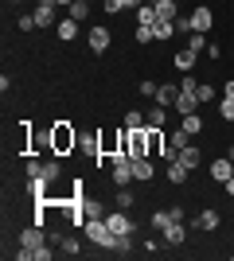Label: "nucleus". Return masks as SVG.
<instances>
[{
	"label": "nucleus",
	"mask_w": 234,
	"mask_h": 261,
	"mask_svg": "<svg viewBox=\"0 0 234 261\" xmlns=\"http://www.w3.org/2000/svg\"><path fill=\"white\" fill-rule=\"evenodd\" d=\"M78 148V129L70 121H55L51 125V156H70Z\"/></svg>",
	"instance_id": "1"
},
{
	"label": "nucleus",
	"mask_w": 234,
	"mask_h": 261,
	"mask_svg": "<svg viewBox=\"0 0 234 261\" xmlns=\"http://www.w3.org/2000/svg\"><path fill=\"white\" fill-rule=\"evenodd\" d=\"M20 129H23V152L28 156L51 152V125L39 129V125H32V121H20Z\"/></svg>",
	"instance_id": "2"
},
{
	"label": "nucleus",
	"mask_w": 234,
	"mask_h": 261,
	"mask_svg": "<svg viewBox=\"0 0 234 261\" xmlns=\"http://www.w3.org/2000/svg\"><path fill=\"white\" fill-rule=\"evenodd\" d=\"M86 242H94V246H101V250H113V238H117V234H113L110 230V222H106V215L101 218H86Z\"/></svg>",
	"instance_id": "3"
},
{
	"label": "nucleus",
	"mask_w": 234,
	"mask_h": 261,
	"mask_svg": "<svg viewBox=\"0 0 234 261\" xmlns=\"http://www.w3.org/2000/svg\"><path fill=\"white\" fill-rule=\"evenodd\" d=\"M121 137H125V129H98V148H101V160H110L113 152H121Z\"/></svg>",
	"instance_id": "4"
},
{
	"label": "nucleus",
	"mask_w": 234,
	"mask_h": 261,
	"mask_svg": "<svg viewBox=\"0 0 234 261\" xmlns=\"http://www.w3.org/2000/svg\"><path fill=\"white\" fill-rule=\"evenodd\" d=\"M20 246H23V250H32V253H39V250L47 246V234H43V226H39V222H32L28 230H20Z\"/></svg>",
	"instance_id": "5"
},
{
	"label": "nucleus",
	"mask_w": 234,
	"mask_h": 261,
	"mask_svg": "<svg viewBox=\"0 0 234 261\" xmlns=\"http://www.w3.org/2000/svg\"><path fill=\"white\" fill-rule=\"evenodd\" d=\"M106 222H110V230L113 234H133L137 230V222H133V215H129V211H110V215H106Z\"/></svg>",
	"instance_id": "6"
},
{
	"label": "nucleus",
	"mask_w": 234,
	"mask_h": 261,
	"mask_svg": "<svg viewBox=\"0 0 234 261\" xmlns=\"http://www.w3.org/2000/svg\"><path fill=\"white\" fill-rule=\"evenodd\" d=\"M55 8H59L55 0H39V8L32 12V16H35V23H39V28H59V16H55Z\"/></svg>",
	"instance_id": "7"
},
{
	"label": "nucleus",
	"mask_w": 234,
	"mask_h": 261,
	"mask_svg": "<svg viewBox=\"0 0 234 261\" xmlns=\"http://www.w3.org/2000/svg\"><path fill=\"white\" fill-rule=\"evenodd\" d=\"M164 179H168V184H176V187H184L191 179V168L184 160H172V164H164Z\"/></svg>",
	"instance_id": "8"
},
{
	"label": "nucleus",
	"mask_w": 234,
	"mask_h": 261,
	"mask_svg": "<svg viewBox=\"0 0 234 261\" xmlns=\"http://www.w3.org/2000/svg\"><path fill=\"white\" fill-rule=\"evenodd\" d=\"M110 43H113L110 28H101V23H98V28H90V51H94V55H106Z\"/></svg>",
	"instance_id": "9"
},
{
	"label": "nucleus",
	"mask_w": 234,
	"mask_h": 261,
	"mask_svg": "<svg viewBox=\"0 0 234 261\" xmlns=\"http://www.w3.org/2000/svg\"><path fill=\"white\" fill-rule=\"evenodd\" d=\"M230 175H234V160H230V156H215V160H211V179H215V184H226Z\"/></svg>",
	"instance_id": "10"
},
{
	"label": "nucleus",
	"mask_w": 234,
	"mask_h": 261,
	"mask_svg": "<svg viewBox=\"0 0 234 261\" xmlns=\"http://www.w3.org/2000/svg\"><path fill=\"white\" fill-rule=\"evenodd\" d=\"M152 175H156V160H152V156H133V179L148 184Z\"/></svg>",
	"instance_id": "11"
},
{
	"label": "nucleus",
	"mask_w": 234,
	"mask_h": 261,
	"mask_svg": "<svg viewBox=\"0 0 234 261\" xmlns=\"http://www.w3.org/2000/svg\"><path fill=\"white\" fill-rule=\"evenodd\" d=\"M191 28H195V32H203V35H207V32H211V28H215V12L207 8V4H199V8L191 12Z\"/></svg>",
	"instance_id": "12"
},
{
	"label": "nucleus",
	"mask_w": 234,
	"mask_h": 261,
	"mask_svg": "<svg viewBox=\"0 0 234 261\" xmlns=\"http://www.w3.org/2000/svg\"><path fill=\"white\" fill-rule=\"evenodd\" d=\"M188 242V222H172L168 218V226H164V246H184Z\"/></svg>",
	"instance_id": "13"
},
{
	"label": "nucleus",
	"mask_w": 234,
	"mask_h": 261,
	"mask_svg": "<svg viewBox=\"0 0 234 261\" xmlns=\"http://www.w3.org/2000/svg\"><path fill=\"white\" fill-rule=\"evenodd\" d=\"M133 12H137V23H141V28H156V23H160V16H156V4H152V0H141Z\"/></svg>",
	"instance_id": "14"
},
{
	"label": "nucleus",
	"mask_w": 234,
	"mask_h": 261,
	"mask_svg": "<svg viewBox=\"0 0 234 261\" xmlns=\"http://www.w3.org/2000/svg\"><path fill=\"white\" fill-rule=\"evenodd\" d=\"M164 148H168L164 129H152V125H148V156H152V160H160V156H164Z\"/></svg>",
	"instance_id": "15"
},
{
	"label": "nucleus",
	"mask_w": 234,
	"mask_h": 261,
	"mask_svg": "<svg viewBox=\"0 0 234 261\" xmlns=\"http://www.w3.org/2000/svg\"><path fill=\"white\" fill-rule=\"evenodd\" d=\"M176 98H179V86H172V82H160V90H156V106H164V109H172L176 106Z\"/></svg>",
	"instance_id": "16"
},
{
	"label": "nucleus",
	"mask_w": 234,
	"mask_h": 261,
	"mask_svg": "<svg viewBox=\"0 0 234 261\" xmlns=\"http://www.w3.org/2000/svg\"><path fill=\"white\" fill-rule=\"evenodd\" d=\"M219 222H223V218H219L215 207H207L199 218H191V226H195V230H219Z\"/></svg>",
	"instance_id": "17"
},
{
	"label": "nucleus",
	"mask_w": 234,
	"mask_h": 261,
	"mask_svg": "<svg viewBox=\"0 0 234 261\" xmlns=\"http://www.w3.org/2000/svg\"><path fill=\"white\" fill-rule=\"evenodd\" d=\"M195 59H199V55H195V51H188V47H184V51H179L176 59H172V66H176L179 74H191V70H195Z\"/></svg>",
	"instance_id": "18"
},
{
	"label": "nucleus",
	"mask_w": 234,
	"mask_h": 261,
	"mask_svg": "<svg viewBox=\"0 0 234 261\" xmlns=\"http://www.w3.org/2000/svg\"><path fill=\"white\" fill-rule=\"evenodd\" d=\"M160 20H179V0H152Z\"/></svg>",
	"instance_id": "19"
},
{
	"label": "nucleus",
	"mask_w": 234,
	"mask_h": 261,
	"mask_svg": "<svg viewBox=\"0 0 234 261\" xmlns=\"http://www.w3.org/2000/svg\"><path fill=\"white\" fill-rule=\"evenodd\" d=\"M195 106H199V98H195V94H184V90H179V98H176V113L179 117H188V113H195Z\"/></svg>",
	"instance_id": "20"
},
{
	"label": "nucleus",
	"mask_w": 234,
	"mask_h": 261,
	"mask_svg": "<svg viewBox=\"0 0 234 261\" xmlns=\"http://www.w3.org/2000/svg\"><path fill=\"white\" fill-rule=\"evenodd\" d=\"M55 35L63 39V43H74V35H78V20H59V28H55Z\"/></svg>",
	"instance_id": "21"
},
{
	"label": "nucleus",
	"mask_w": 234,
	"mask_h": 261,
	"mask_svg": "<svg viewBox=\"0 0 234 261\" xmlns=\"http://www.w3.org/2000/svg\"><path fill=\"white\" fill-rule=\"evenodd\" d=\"M39 175H43L47 184H55L59 175H63V164H59L55 156H51V160H43V164H39Z\"/></svg>",
	"instance_id": "22"
},
{
	"label": "nucleus",
	"mask_w": 234,
	"mask_h": 261,
	"mask_svg": "<svg viewBox=\"0 0 234 261\" xmlns=\"http://www.w3.org/2000/svg\"><path fill=\"white\" fill-rule=\"evenodd\" d=\"M55 246H59V253H63V257H78V238L74 234H67V238H55Z\"/></svg>",
	"instance_id": "23"
},
{
	"label": "nucleus",
	"mask_w": 234,
	"mask_h": 261,
	"mask_svg": "<svg viewBox=\"0 0 234 261\" xmlns=\"http://www.w3.org/2000/svg\"><path fill=\"white\" fill-rule=\"evenodd\" d=\"M168 144H172V148H188V144H191V133L184 129V125H176V129L168 133Z\"/></svg>",
	"instance_id": "24"
},
{
	"label": "nucleus",
	"mask_w": 234,
	"mask_h": 261,
	"mask_svg": "<svg viewBox=\"0 0 234 261\" xmlns=\"http://www.w3.org/2000/svg\"><path fill=\"white\" fill-rule=\"evenodd\" d=\"M145 117H148V125H152V129H164V125H168V109L152 101V109H148Z\"/></svg>",
	"instance_id": "25"
},
{
	"label": "nucleus",
	"mask_w": 234,
	"mask_h": 261,
	"mask_svg": "<svg viewBox=\"0 0 234 261\" xmlns=\"http://www.w3.org/2000/svg\"><path fill=\"white\" fill-rule=\"evenodd\" d=\"M141 0H101V8L110 12V16H117V12H129V8H137Z\"/></svg>",
	"instance_id": "26"
},
{
	"label": "nucleus",
	"mask_w": 234,
	"mask_h": 261,
	"mask_svg": "<svg viewBox=\"0 0 234 261\" xmlns=\"http://www.w3.org/2000/svg\"><path fill=\"white\" fill-rule=\"evenodd\" d=\"M179 160H184L191 172H195V168H199V160H203V152L195 148V144H188V148H179Z\"/></svg>",
	"instance_id": "27"
},
{
	"label": "nucleus",
	"mask_w": 234,
	"mask_h": 261,
	"mask_svg": "<svg viewBox=\"0 0 234 261\" xmlns=\"http://www.w3.org/2000/svg\"><path fill=\"white\" fill-rule=\"evenodd\" d=\"M67 8H70V20H78V23H82V20L90 16V0H70Z\"/></svg>",
	"instance_id": "28"
},
{
	"label": "nucleus",
	"mask_w": 234,
	"mask_h": 261,
	"mask_svg": "<svg viewBox=\"0 0 234 261\" xmlns=\"http://www.w3.org/2000/svg\"><path fill=\"white\" fill-rule=\"evenodd\" d=\"M179 125H184L191 137H199V133H203V117H199V113H188V117H179Z\"/></svg>",
	"instance_id": "29"
},
{
	"label": "nucleus",
	"mask_w": 234,
	"mask_h": 261,
	"mask_svg": "<svg viewBox=\"0 0 234 261\" xmlns=\"http://www.w3.org/2000/svg\"><path fill=\"white\" fill-rule=\"evenodd\" d=\"M145 125H148V117L141 109H129V113H125V129H145Z\"/></svg>",
	"instance_id": "30"
},
{
	"label": "nucleus",
	"mask_w": 234,
	"mask_h": 261,
	"mask_svg": "<svg viewBox=\"0 0 234 261\" xmlns=\"http://www.w3.org/2000/svg\"><path fill=\"white\" fill-rule=\"evenodd\" d=\"M152 32H156V39L164 43V39H172V35H176V20H160V23L152 28Z\"/></svg>",
	"instance_id": "31"
},
{
	"label": "nucleus",
	"mask_w": 234,
	"mask_h": 261,
	"mask_svg": "<svg viewBox=\"0 0 234 261\" xmlns=\"http://www.w3.org/2000/svg\"><path fill=\"white\" fill-rule=\"evenodd\" d=\"M113 203H117L121 211H133V191H129V187H117V195H113Z\"/></svg>",
	"instance_id": "32"
},
{
	"label": "nucleus",
	"mask_w": 234,
	"mask_h": 261,
	"mask_svg": "<svg viewBox=\"0 0 234 261\" xmlns=\"http://www.w3.org/2000/svg\"><path fill=\"white\" fill-rule=\"evenodd\" d=\"M152 39H156V32H152V28H141V23L133 28V43H141V47H145V43H152Z\"/></svg>",
	"instance_id": "33"
},
{
	"label": "nucleus",
	"mask_w": 234,
	"mask_h": 261,
	"mask_svg": "<svg viewBox=\"0 0 234 261\" xmlns=\"http://www.w3.org/2000/svg\"><path fill=\"white\" fill-rule=\"evenodd\" d=\"M188 51H195V55L207 51V35H203V32H191L188 35Z\"/></svg>",
	"instance_id": "34"
},
{
	"label": "nucleus",
	"mask_w": 234,
	"mask_h": 261,
	"mask_svg": "<svg viewBox=\"0 0 234 261\" xmlns=\"http://www.w3.org/2000/svg\"><path fill=\"white\" fill-rule=\"evenodd\" d=\"M195 98H199V106H203V101H215V98H219V90H215V86H207V82H203V86L195 90Z\"/></svg>",
	"instance_id": "35"
},
{
	"label": "nucleus",
	"mask_w": 234,
	"mask_h": 261,
	"mask_svg": "<svg viewBox=\"0 0 234 261\" xmlns=\"http://www.w3.org/2000/svg\"><path fill=\"white\" fill-rule=\"evenodd\" d=\"M82 211H86V218H101V203L98 199H82Z\"/></svg>",
	"instance_id": "36"
},
{
	"label": "nucleus",
	"mask_w": 234,
	"mask_h": 261,
	"mask_svg": "<svg viewBox=\"0 0 234 261\" xmlns=\"http://www.w3.org/2000/svg\"><path fill=\"white\" fill-rule=\"evenodd\" d=\"M219 117H223V121H234V98H223V101H219Z\"/></svg>",
	"instance_id": "37"
},
{
	"label": "nucleus",
	"mask_w": 234,
	"mask_h": 261,
	"mask_svg": "<svg viewBox=\"0 0 234 261\" xmlns=\"http://www.w3.org/2000/svg\"><path fill=\"white\" fill-rule=\"evenodd\" d=\"M148 226H152L156 234H164V226H168V211H156V215H152V222H148Z\"/></svg>",
	"instance_id": "38"
},
{
	"label": "nucleus",
	"mask_w": 234,
	"mask_h": 261,
	"mask_svg": "<svg viewBox=\"0 0 234 261\" xmlns=\"http://www.w3.org/2000/svg\"><path fill=\"white\" fill-rule=\"evenodd\" d=\"M141 98H156V90H160V82H152V78H145V82H141Z\"/></svg>",
	"instance_id": "39"
},
{
	"label": "nucleus",
	"mask_w": 234,
	"mask_h": 261,
	"mask_svg": "<svg viewBox=\"0 0 234 261\" xmlns=\"http://www.w3.org/2000/svg\"><path fill=\"white\" fill-rule=\"evenodd\" d=\"M179 90H184V94H195L199 86H195V78H191V74H184V78H179Z\"/></svg>",
	"instance_id": "40"
},
{
	"label": "nucleus",
	"mask_w": 234,
	"mask_h": 261,
	"mask_svg": "<svg viewBox=\"0 0 234 261\" xmlns=\"http://www.w3.org/2000/svg\"><path fill=\"white\" fill-rule=\"evenodd\" d=\"M32 28H39V23H35V16H20V32H32Z\"/></svg>",
	"instance_id": "41"
},
{
	"label": "nucleus",
	"mask_w": 234,
	"mask_h": 261,
	"mask_svg": "<svg viewBox=\"0 0 234 261\" xmlns=\"http://www.w3.org/2000/svg\"><path fill=\"white\" fill-rule=\"evenodd\" d=\"M168 218H172V222H188V218H184V207H168Z\"/></svg>",
	"instance_id": "42"
},
{
	"label": "nucleus",
	"mask_w": 234,
	"mask_h": 261,
	"mask_svg": "<svg viewBox=\"0 0 234 261\" xmlns=\"http://www.w3.org/2000/svg\"><path fill=\"white\" fill-rule=\"evenodd\" d=\"M39 164H43V160H35V156L28 160V179H32V175H39Z\"/></svg>",
	"instance_id": "43"
},
{
	"label": "nucleus",
	"mask_w": 234,
	"mask_h": 261,
	"mask_svg": "<svg viewBox=\"0 0 234 261\" xmlns=\"http://www.w3.org/2000/svg\"><path fill=\"white\" fill-rule=\"evenodd\" d=\"M223 98H234V78L226 82V90H223Z\"/></svg>",
	"instance_id": "44"
},
{
	"label": "nucleus",
	"mask_w": 234,
	"mask_h": 261,
	"mask_svg": "<svg viewBox=\"0 0 234 261\" xmlns=\"http://www.w3.org/2000/svg\"><path fill=\"white\" fill-rule=\"evenodd\" d=\"M223 187H226V195H234V175H230V179H226Z\"/></svg>",
	"instance_id": "45"
},
{
	"label": "nucleus",
	"mask_w": 234,
	"mask_h": 261,
	"mask_svg": "<svg viewBox=\"0 0 234 261\" xmlns=\"http://www.w3.org/2000/svg\"><path fill=\"white\" fill-rule=\"evenodd\" d=\"M55 4H70V0H55Z\"/></svg>",
	"instance_id": "46"
},
{
	"label": "nucleus",
	"mask_w": 234,
	"mask_h": 261,
	"mask_svg": "<svg viewBox=\"0 0 234 261\" xmlns=\"http://www.w3.org/2000/svg\"><path fill=\"white\" fill-rule=\"evenodd\" d=\"M8 4H20V0H8Z\"/></svg>",
	"instance_id": "47"
}]
</instances>
